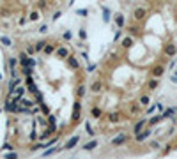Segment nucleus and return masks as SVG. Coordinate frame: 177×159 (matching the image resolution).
Masks as SVG:
<instances>
[{"label": "nucleus", "instance_id": "nucleus-1", "mask_svg": "<svg viewBox=\"0 0 177 159\" xmlns=\"http://www.w3.org/2000/svg\"><path fill=\"white\" fill-rule=\"evenodd\" d=\"M156 159H177V136L172 138V142H168V145L163 148V152Z\"/></svg>", "mask_w": 177, "mask_h": 159}, {"label": "nucleus", "instance_id": "nucleus-2", "mask_svg": "<svg viewBox=\"0 0 177 159\" xmlns=\"http://www.w3.org/2000/svg\"><path fill=\"white\" fill-rule=\"evenodd\" d=\"M0 41H2V42H4L5 46H11V41H9L7 37H0Z\"/></svg>", "mask_w": 177, "mask_h": 159}, {"label": "nucleus", "instance_id": "nucleus-3", "mask_svg": "<svg viewBox=\"0 0 177 159\" xmlns=\"http://www.w3.org/2000/svg\"><path fill=\"white\" fill-rule=\"evenodd\" d=\"M0 80H2V74H0Z\"/></svg>", "mask_w": 177, "mask_h": 159}]
</instances>
